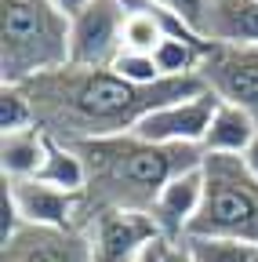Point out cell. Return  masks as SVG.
Masks as SVG:
<instances>
[{"instance_id": "1", "label": "cell", "mask_w": 258, "mask_h": 262, "mask_svg": "<svg viewBox=\"0 0 258 262\" xmlns=\"http://www.w3.org/2000/svg\"><path fill=\"white\" fill-rule=\"evenodd\" d=\"M22 88L33 102L37 127L66 146L127 135L153 110L207 91L200 73L164 77L149 88H138L113 70H87V66H62V70L26 80Z\"/></svg>"}, {"instance_id": "2", "label": "cell", "mask_w": 258, "mask_h": 262, "mask_svg": "<svg viewBox=\"0 0 258 262\" xmlns=\"http://www.w3.org/2000/svg\"><path fill=\"white\" fill-rule=\"evenodd\" d=\"M84 160V215L91 211H153L156 196L171 179L204 164L200 146H160L135 131L109 139L73 142ZM80 215V219H84Z\"/></svg>"}, {"instance_id": "3", "label": "cell", "mask_w": 258, "mask_h": 262, "mask_svg": "<svg viewBox=\"0 0 258 262\" xmlns=\"http://www.w3.org/2000/svg\"><path fill=\"white\" fill-rule=\"evenodd\" d=\"M69 66V15L55 0H0V84Z\"/></svg>"}, {"instance_id": "4", "label": "cell", "mask_w": 258, "mask_h": 262, "mask_svg": "<svg viewBox=\"0 0 258 262\" xmlns=\"http://www.w3.org/2000/svg\"><path fill=\"white\" fill-rule=\"evenodd\" d=\"M204 204L185 237H218L258 248V179L244 157L204 153Z\"/></svg>"}, {"instance_id": "5", "label": "cell", "mask_w": 258, "mask_h": 262, "mask_svg": "<svg viewBox=\"0 0 258 262\" xmlns=\"http://www.w3.org/2000/svg\"><path fill=\"white\" fill-rule=\"evenodd\" d=\"M91 241V262H142V255L164 241L149 211H91L80 219Z\"/></svg>"}, {"instance_id": "6", "label": "cell", "mask_w": 258, "mask_h": 262, "mask_svg": "<svg viewBox=\"0 0 258 262\" xmlns=\"http://www.w3.org/2000/svg\"><path fill=\"white\" fill-rule=\"evenodd\" d=\"M124 18L120 0H91L69 18V66L87 70H113L124 55Z\"/></svg>"}, {"instance_id": "7", "label": "cell", "mask_w": 258, "mask_h": 262, "mask_svg": "<svg viewBox=\"0 0 258 262\" xmlns=\"http://www.w3.org/2000/svg\"><path fill=\"white\" fill-rule=\"evenodd\" d=\"M197 73L222 102H233L258 120V48L211 44Z\"/></svg>"}, {"instance_id": "8", "label": "cell", "mask_w": 258, "mask_h": 262, "mask_svg": "<svg viewBox=\"0 0 258 262\" xmlns=\"http://www.w3.org/2000/svg\"><path fill=\"white\" fill-rule=\"evenodd\" d=\"M215 110H218V95L207 88L193 98L153 110L149 117L138 120L135 135L146 139V142H160V146H200L207 127H211Z\"/></svg>"}, {"instance_id": "9", "label": "cell", "mask_w": 258, "mask_h": 262, "mask_svg": "<svg viewBox=\"0 0 258 262\" xmlns=\"http://www.w3.org/2000/svg\"><path fill=\"white\" fill-rule=\"evenodd\" d=\"M4 189L11 193L22 226H40V229H80L84 193L58 189V186H48V182H40V179H4Z\"/></svg>"}, {"instance_id": "10", "label": "cell", "mask_w": 258, "mask_h": 262, "mask_svg": "<svg viewBox=\"0 0 258 262\" xmlns=\"http://www.w3.org/2000/svg\"><path fill=\"white\" fill-rule=\"evenodd\" d=\"M4 262H91V241L84 229L22 226L4 244Z\"/></svg>"}, {"instance_id": "11", "label": "cell", "mask_w": 258, "mask_h": 262, "mask_svg": "<svg viewBox=\"0 0 258 262\" xmlns=\"http://www.w3.org/2000/svg\"><path fill=\"white\" fill-rule=\"evenodd\" d=\"M200 204H204V171L193 168V171H182L178 179H171L164 186V193L156 196L149 215L156 219L164 241H185Z\"/></svg>"}, {"instance_id": "12", "label": "cell", "mask_w": 258, "mask_h": 262, "mask_svg": "<svg viewBox=\"0 0 258 262\" xmlns=\"http://www.w3.org/2000/svg\"><path fill=\"white\" fill-rule=\"evenodd\" d=\"M204 37L211 44L258 48V0H211Z\"/></svg>"}, {"instance_id": "13", "label": "cell", "mask_w": 258, "mask_h": 262, "mask_svg": "<svg viewBox=\"0 0 258 262\" xmlns=\"http://www.w3.org/2000/svg\"><path fill=\"white\" fill-rule=\"evenodd\" d=\"M254 139H258V120L247 110L218 98V110L211 117V127H207L200 149L204 153H222V157H244Z\"/></svg>"}, {"instance_id": "14", "label": "cell", "mask_w": 258, "mask_h": 262, "mask_svg": "<svg viewBox=\"0 0 258 262\" xmlns=\"http://www.w3.org/2000/svg\"><path fill=\"white\" fill-rule=\"evenodd\" d=\"M48 135L40 127L0 135V171L4 179H37L48 160Z\"/></svg>"}, {"instance_id": "15", "label": "cell", "mask_w": 258, "mask_h": 262, "mask_svg": "<svg viewBox=\"0 0 258 262\" xmlns=\"http://www.w3.org/2000/svg\"><path fill=\"white\" fill-rule=\"evenodd\" d=\"M37 179L48 182V186H58V189H69V193H84V186H87L84 160L77 157V149L66 146V142H55V139L48 142V160H44V168H40Z\"/></svg>"}, {"instance_id": "16", "label": "cell", "mask_w": 258, "mask_h": 262, "mask_svg": "<svg viewBox=\"0 0 258 262\" xmlns=\"http://www.w3.org/2000/svg\"><path fill=\"white\" fill-rule=\"evenodd\" d=\"M37 127L33 102L22 84H0V135H15V131Z\"/></svg>"}, {"instance_id": "17", "label": "cell", "mask_w": 258, "mask_h": 262, "mask_svg": "<svg viewBox=\"0 0 258 262\" xmlns=\"http://www.w3.org/2000/svg\"><path fill=\"white\" fill-rule=\"evenodd\" d=\"M193 262H254L258 248L240 241H218V237H185Z\"/></svg>"}, {"instance_id": "18", "label": "cell", "mask_w": 258, "mask_h": 262, "mask_svg": "<svg viewBox=\"0 0 258 262\" xmlns=\"http://www.w3.org/2000/svg\"><path fill=\"white\" fill-rule=\"evenodd\" d=\"M113 73H120L127 84H138V88H149L156 80H164L160 66L153 55H142V51H124L116 62H113Z\"/></svg>"}, {"instance_id": "19", "label": "cell", "mask_w": 258, "mask_h": 262, "mask_svg": "<svg viewBox=\"0 0 258 262\" xmlns=\"http://www.w3.org/2000/svg\"><path fill=\"white\" fill-rule=\"evenodd\" d=\"M164 4L178 15V18H185L197 33H204V18H207V8H211V0H164Z\"/></svg>"}, {"instance_id": "20", "label": "cell", "mask_w": 258, "mask_h": 262, "mask_svg": "<svg viewBox=\"0 0 258 262\" xmlns=\"http://www.w3.org/2000/svg\"><path fill=\"white\" fill-rule=\"evenodd\" d=\"M18 229H22V219H18V211H15L11 193L4 189V193H0V244H8Z\"/></svg>"}, {"instance_id": "21", "label": "cell", "mask_w": 258, "mask_h": 262, "mask_svg": "<svg viewBox=\"0 0 258 262\" xmlns=\"http://www.w3.org/2000/svg\"><path fill=\"white\" fill-rule=\"evenodd\" d=\"M156 262H193L185 241H160L156 244Z\"/></svg>"}, {"instance_id": "22", "label": "cell", "mask_w": 258, "mask_h": 262, "mask_svg": "<svg viewBox=\"0 0 258 262\" xmlns=\"http://www.w3.org/2000/svg\"><path fill=\"white\" fill-rule=\"evenodd\" d=\"M84 4H91V0H55V8H58L62 15H69V18H73V15H77Z\"/></svg>"}, {"instance_id": "23", "label": "cell", "mask_w": 258, "mask_h": 262, "mask_svg": "<svg viewBox=\"0 0 258 262\" xmlns=\"http://www.w3.org/2000/svg\"><path fill=\"white\" fill-rule=\"evenodd\" d=\"M244 164H247V171L258 179V139H254V142H251V149L244 153Z\"/></svg>"}, {"instance_id": "24", "label": "cell", "mask_w": 258, "mask_h": 262, "mask_svg": "<svg viewBox=\"0 0 258 262\" xmlns=\"http://www.w3.org/2000/svg\"><path fill=\"white\" fill-rule=\"evenodd\" d=\"M156 244H160V241H156ZM156 244H153V248H149V251L142 255V262H156Z\"/></svg>"}, {"instance_id": "25", "label": "cell", "mask_w": 258, "mask_h": 262, "mask_svg": "<svg viewBox=\"0 0 258 262\" xmlns=\"http://www.w3.org/2000/svg\"><path fill=\"white\" fill-rule=\"evenodd\" d=\"M254 262H258V255H254Z\"/></svg>"}]
</instances>
